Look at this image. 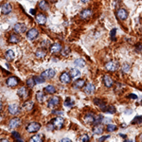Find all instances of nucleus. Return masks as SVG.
Wrapping results in <instances>:
<instances>
[{
  "mask_svg": "<svg viewBox=\"0 0 142 142\" xmlns=\"http://www.w3.org/2000/svg\"><path fill=\"white\" fill-rule=\"evenodd\" d=\"M41 125L38 122H31L27 126V131L28 133H36L40 130Z\"/></svg>",
  "mask_w": 142,
  "mask_h": 142,
  "instance_id": "f257e3e1",
  "label": "nucleus"
},
{
  "mask_svg": "<svg viewBox=\"0 0 142 142\" xmlns=\"http://www.w3.org/2000/svg\"><path fill=\"white\" fill-rule=\"evenodd\" d=\"M60 81H61V82L64 83V84H68V83H70V82H71L70 73H68V72H64V73H62L61 76H60Z\"/></svg>",
  "mask_w": 142,
  "mask_h": 142,
  "instance_id": "f03ea898",
  "label": "nucleus"
},
{
  "mask_svg": "<svg viewBox=\"0 0 142 142\" xmlns=\"http://www.w3.org/2000/svg\"><path fill=\"white\" fill-rule=\"evenodd\" d=\"M13 30H14L16 33L22 34V33H24V32L27 30V26L23 23H17L14 25V27H13Z\"/></svg>",
  "mask_w": 142,
  "mask_h": 142,
  "instance_id": "7ed1b4c3",
  "label": "nucleus"
},
{
  "mask_svg": "<svg viewBox=\"0 0 142 142\" xmlns=\"http://www.w3.org/2000/svg\"><path fill=\"white\" fill-rule=\"evenodd\" d=\"M38 35H39V31L37 30V28H31L27 32V38L28 40H34L35 38H37Z\"/></svg>",
  "mask_w": 142,
  "mask_h": 142,
  "instance_id": "20e7f679",
  "label": "nucleus"
},
{
  "mask_svg": "<svg viewBox=\"0 0 142 142\" xmlns=\"http://www.w3.org/2000/svg\"><path fill=\"white\" fill-rule=\"evenodd\" d=\"M95 89H96V87L94 86V84L91 83V82H88V83H86L83 86V91H84V93L86 95L93 94L95 92Z\"/></svg>",
  "mask_w": 142,
  "mask_h": 142,
  "instance_id": "39448f33",
  "label": "nucleus"
},
{
  "mask_svg": "<svg viewBox=\"0 0 142 142\" xmlns=\"http://www.w3.org/2000/svg\"><path fill=\"white\" fill-rule=\"evenodd\" d=\"M9 112L11 115H16L20 112V106L17 103H11L9 105Z\"/></svg>",
  "mask_w": 142,
  "mask_h": 142,
  "instance_id": "423d86ee",
  "label": "nucleus"
},
{
  "mask_svg": "<svg viewBox=\"0 0 142 142\" xmlns=\"http://www.w3.org/2000/svg\"><path fill=\"white\" fill-rule=\"evenodd\" d=\"M64 123H65V120L64 118H61V117H58V118H54L52 120V124L55 128H58V129H61L63 126H64Z\"/></svg>",
  "mask_w": 142,
  "mask_h": 142,
  "instance_id": "0eeeda50",
  "label": "nucleus"
},
{
  "mask_svg": "<svg viewBox=\"0 0 142 142\" xmlns=\"http://www.w3.org/2000/svg\"><path fill=\"white\" fill-rule=\"evenodd\" d=\"M1 11H2V13L3 14H10L11 12V11H12V7H11V5L10 3L6 2V3H4L2 5Z\"/></svg>",
  "mask_w": 142,
  "mask_h": 142,
  "instance_id": "6e6552de",
  "label": "nucleus"
},
{
  "mask_svg": "<svg viewBox=\"0 0 142 142\" xmlns=\"http://www.w3.org/2000/svg\"><path fill=\"white\" fill-rule=\"evenodd\" d=\"M59 102H60V98L58 97H52L51 98L48 99L47 104H48L49 108H54L59 104Z\"/></svg>",
  "mask_w": 142,
  "mask_h": 142,
  "instance_id": "1a4fd4ad",
  "label": "nucleus"
},
{
  "mask_svg": "<svg viewBox=\"0 0 142 142\" xmlns=\"http://www.w3.org/2000/svg\"><path fill=\"white\" fill-rule=\"evenodd\" d=\"M80 16L82 19L83 20H87L88 18H90L92 16V11L89 9H85L83 11H82V12L80 13Z\"/></svg>",
  "mask_w": 142,
  "mask_h": 142,
  "instance_id": "9d476101",
  "label": "nucleus"
},
{
  "mask_svg": "<svg viewBox=\"0 0 142 142\" xmlns=\"http://www.w3.org/2000/svg\"><path fill=\"white\" fill-rule=\"evenodd\" d=\"M118 14V17L120 20H126L128 18V11L125 10V9H119L117 12Z\"/></svg>",
  "mask_w": 142,
  "mask_h": 142,
  "instance_id": "9b49d317",
  "label": "nucleus"
},
{
  "mask_svg": "<svg viewBox=\"0 0 142 142\" xmlns=\"http://www.w3.org/2000/svg\"><path fill=\"white\" fill-rule=\"evenodd\" d=\"M18 83H19V80H18L16 77H10V78L7 80V84H8V86H10V87H14V86H16Z\"/></svg>",
  "mask_w": 142,
  "mask_h": 142,
  "instance_id": "f8f14e48",
  "label": "nucleus"
},
{
  "mask_svg": "<svg viewBox=\"0 0 142 142\" xmlns=\"http://www.w3.org/2000/svg\"><path fill=\"white\" fill-rule=\"evenodd\" d=\"M55 74L56 73H55L54 69H47V70H45L42 73L41 76H43L45 79H52V78H54Z\"/></svg>",
  "mask_w": 142,
  "mask_h": 142,
  "instance_id": "ddd939ff",
  "label": "nucleus"
},
{
  "mask_svg": "<svg viewBox=\"0 0 142 142\" xmlns=\"http://www.w3.org/2000/svg\"><path fill=\"white\" fill-rule=\"evenodd\" d=\"M17 94H18V96H19L20 98H26L27 97V95H28V91H27V89L25 86H21V87L17 90Z\"/></svg>",
  "mask_w": 142,
  "mask_h": 142,
  "instance_id": "4468645a",
  "label": "nucleus"
},
{
  "mask_svg": "<svg viewBox=\"0 0 142 142\" xmlns=\"http://www.w3.org/2000/svg\"><path fill=\"white\" fill-rule=\"evenodd\" d=\"M105 68L108 71H110V72H115V71L117 70L118 66H117V65L114 62L110 61V62H108V63L105 64Z\"/></svg>",
  "mask_w": 142,
  "mask_h": 142,
  "instance_id": "2eb2a0df",
  "label": "nucleus"
},
{
  "mask_svg": "<svg viewBox=\"0 0 142 142\" xmlns=\"http://www.w3.org/2000/svg\"><path fill=\"white\" fill-rule=\"evenodd\" d=\"M62 51V45L59 43H55L50 47V52L51 53H59Z\"/></svg>",
  "mask_w": 142,
  "mask_h": 142,
  "instance_id": "dca6fc26",
  "label": "nucleus"
},
{
  "mask_svg": "<svg viewBox=\"0 0 142 142\" xmlns=\"http://www.w3.org/2000/svg\"><path fill=\"white\" fill-rule=\"evenodd\" d=\"M84 84H85L84 80H82V79H79V80H77V81L74 82V83H73V87H74V88H77V89H81V88H82V87L84 86Z\"/></svg>",
  "mask_w": 142,
  "mask_h": 142,
  "instance_id": "f3484780",
  "label": "nucleus"
},
{
  "mask_svg": "<svg viewBox=\"0 0 142 142\" xmlns=\"http://www.w3.org/2000/svg\"><path fill=\"white\" fill-rule=\"evenodd\" d=\"M21 124V119L18 118H14L12 119H11L10 121V128H16Z\"/></svg>",
  "mask_w": 142,
  "mask_h": 142,
  "instance_id": "a211bd4d",
  "label": "nucleus"
},
{
  "mask_svg": "<svg viewBox=\"0 0 142 142\" xmlns=\"http://www.w3.org/2000/svg\"><path fill=\"white\" fill-rule=\"evenodd\" d=\"M103 82H104V85L106 86V87H111L113 84H114V82H113V80H112V78H110L109 76H107V75H105L104 76V78H103Z\"/></svg>",
  "mask_w": 142,
  "mask_h": 142,
  "instance_id": "6ab92c4d",
  "label": "nucleus"
},
{
  "mask_svg": "<svg viewBox=\"0 0 142 142\" xmlns=\"http://www.w3.org/2000/svg\"><path fill=\"white\" fill-rule=\"evenodd\" d=\"M101 110L103 112H106V113H109V114H115L116 113V107L114 105H109V106H104L103 108H101Z\"/></svg>",
  "mask_w": 142,
  "mask_h": 142,
  "instance_id": "aec40b11",
  "label": "nucleus"
},
{
  "mask_svg": "<svg viewBox=\"0 0 142 142\" xmlns=\"http://www.w3.org/2000/svg\"><path fill=\"white\" fill-rule=\"evenodd\" d=\"M47 21V17L43 13H39L36 15V22L40 25H44Z\"/></svg>",
  "mask_w": 142,
  "mask_h": 142,
  "instance_id": "412c9836",
  "label": "nucleus"
},
{
  "mask_svg": "<svg viewBox=\"0 0 142 142\" xmlns=\"http://www.w3.org/2000/svg\"><path fill=\"white\" fill-rule=\"evenodd\" d=\"M103 133V127L100 124H96L93 128V134L94 135H101Z\"/></svg>",
  "mask_w": 142,
  "mask_h": 142,
  "instance_id": "4be33fe9",
  "label": "nucleus"
},
{
  "mask_svg": "<svg viewBox=\"0 0 142 142\" xmlns=\"http://www.w3.org/2000/svg\"><path fill=\"white\" fill-rule=\"evenodd\" d=\"M9 42L11 43V44H16V43H19L20 42V38L16 34H11L9 37Z\"/></svg>",
  "mask_w": 142,
  "mask_h": 142,
  "instance_id": "5701e85b",
  "label": "nucleus"
},
{
  "mask_svg": "<svg viewBox=\"0 0 142 142\" xmlns=\"http://www.w3.org/2000/svg\"><path fill=\"white\" fill-rule=\"evenodd\" d=\"M84 121L86 122V123H93V122H95V117L93 114H86L85 116H84Z\"/></svg>",
  "mask_w": 142,
  "mask_h": 142,
  "instance_id": "b1692460",
  "label": "nucleus"
},
{
  "mask_svg": "<svg viewBox=\"0 0 142 142\" xmlns=\"http://www.w3.org/2000/svg\"><path fill=\"white\" fill-rule=\"evenodd\" d=\"M35 55H36L37 58L43 59V58L46 57V51H45V49H38V50H36Z\"/></svg>",
  "mask_w": 142,
  "mask_h": 142,
  "instance_id": "393cba45",
  "label": "nucleus"
},
{
  "mask_svg": "<svg viewBox=\"0 0 142 142\" xmlns=\"http://www.w3.org/2000/svg\"><path fill=\"white\" fill-rule=\"evenodd\" d=\"M45 94H44V92L43 91H38L37 93H36V98H37V100L39 101V102H43L44 100H45Z\"/></svg>",
  "mask_w": 142,
  "mask_h": 142,
  "instance_id": "a878e982",
  "label": "nucleus"
},
{
  "mask_svg": "<svg viewBox=\"0 0 142 142\" xmlns=\"http://www.w3.org/2000/svg\"><path fill=\"white\" fill-rule=\"evenodd\" d=\"M39 8H40V10H42V11H47V9H48V6H47V3L46 0H41L40 2H39Z\"/></svg>",
  "mask_w": 142,
  "mask_h": 142,
  "instance_id": "bb28decb",
  "label": "nucleus"
},
{
  "mask_svg": "<svg viewBox=\"0 0 142 142\" xmlns=\"http://www.w3.org/2000/svg\"><path fill=\"white\" fill-rule=\"evenodd\" d=\"M45 91L47 94H54L56 92V88L53 85H47V87L45 88Z\"/></svg>",
  "mask_w": 142,
  "mask_h": 142,
  "instance_id": "cd10ccee",
  "label": "nucleus"
},
{
  "mask_svg": "<svg viewBox=\"0 0 142 142\" xmlns=\"http://www.w3.org/2000/svg\"><path fill=\"white\" fill-rule=\"evenodd\" d=\"M74 65L77 66H80V67H83L85 66V62L82 59H77L74 61Z\"/></svg>",
  "mask_w": 142,
  "mask_h": 142,
  "instance_id": "c85d7f7f",
  "label": "nucleus"
},
{
  "mask_svg": "<svg viewBox=\"0 0 142 142\" xmlns=\"http://www.w3.org/2000/svg\"><path fill=\"white\" fill-rule=\"evenodd\" d=\"M80 74H81V72H80V70H78L77 68H72L70 70L71 78H77V77L80 76Z\"/></svg>",
  "mask_w": 142,
  "mask_h": 142,
  "instance_id": "c756f323",
  "label": "nucleus"
},
{
  "mask_svg": "<svg viewBox=\"0 0 142 142\" xmlns=\"http://www.w3.org/2000/svg\"><path fill=\"white\" fill-rule=\"evenodd\" d=\"M6 58H7L9 61L13 60V58H14V52H13L11 49H9V50L6 52Z\"/></svg>",
  "mask_w": 142,
  "mask_h": 142,
  "instance_id": "7c9ffc66",
  "label": "nucleus"
},
{
  "mask_svg": "<svg viewBox=\"0 0 142 142\" xmlns=\"http://www.w3.org/2000/svg\"><path fill=\"white\" fill-rule=\"evenodd\" d=\"M93 101H94V103L96 104V105H98V106H99V107H100V109H101V108H103V107L105 106V102H104L103 100H101V99L95 98Z\"/></svg>",
  "mask_w": 142,
  "mask_h": 142,
  "instance_id": "2f4dec72",
  "label": "nucleus"
},
{
  "mask_svg": "<svg viewBox=\"0 0 142 142\" xmlns=\"http://www.w3.org/2000/svg\"><path fill=\"white\" fill-rule=\"evenodd\" d=\"M42 140H43V137L40 135H35L30 138L31 142H42Z\"/></svg>",
  "mask_w": 142,
  "mask_h": 142,
  "instance_id": "473e14b6",
  "label": "nucleus"
},
{
  "mask_svg": "<svg viewBox=\"0 0 142 142\" xmlns=\"http://www.w3.org/2000/svg\"><path fill=\"white\" fill-rule=\"evenodd\" d=\"M34 81H35L36 84H40V83L45 82V78L43 76H36V77H34Z\"/></svg>",
  "mask_w": 142,
  "mask_h": 142,
  "instance_id": "72a5a7b5",
  "label": "nucleus"
},
{
  "mask_svg": "<svg viewBox=\"0 0 142 142\" xmlns=\"http://www.w3.org/2000/svg\"><path fill=\"white\" fill-rule=\"evenodd\" d=\"M117 129H118V126H117V125H115V124H110V123H109V124L107 125V127H106V130H107L108 132H110V133H111V132H115Z\"/></svg>",
  "mask_w": 142,
  "mask_h": 142,
  "instance_id": "f704fd0d",
  "label": "nucleus"
},
{
  "mask_svg": "<svg viewBox=\"0 0 142 142\" xmlns=\"http://www.w3.org/2000/svg\"><path fill=\"white\" fill-rule=\"evenodd\" d=\"M23 107L26 109V110L29 111V110H31V109H32V107H33V102H32V101L25 102V103H24V105H23Z\"/></svg>",
  "mask_w": 142,
  "mask_h": 142,
  "instance_id": "c9c22d12",
  "label": "nucleus"
},
{
  "mask_svg": "<svg viewBox=\"0 0 142 142\" xmlns=\"http://www.w3.org/2000/svg\"><path fill=\"white\" fill-rule=\"evenodd\" d=\"M35 84V81H34V78H29L27 81V85L29 87V88H32Z\"/></svg>",
  "mask_w": 142,
  "mask_h": 142,
  "instance_id": "e433bc0d",
  "label": "nucleus"
},
{
  "mask_svg": "<svg viewBox=\"0 0 142 142\" xmlns=\"http://www.w3.org/2000/svg\"><path fill=\"white\" fill-rule=\"evenodd\" d=\"M142 122V116H137L132 121V124H139Z\"/></svg>",
  "mask_w": 142,
  "mask_h": 142,
  "instance_id": "4c0bfd02",
  "label": "nucleus"
},
{
  "mask_svg": "<svg viewBox=\"0 0 142 142\" xmlns=\"http://www.w3.org/2000/svg\"><path fill=\"white\" fill-rule=\"evenodd\" d=\"M73 104H74V101L71 99L70 98H67L66 99V101H65V106L66 107H71Z\"/></svg>",
  "mask_w": 142,
  "mask_h": 142,
  "instance_id": "58836bf2",
  "label": "nucleus"
},
{
  "mask_svg": "<svg viewBox=\"0 0 142 142\" xmlns=\"http://www.w3.org/2000/svg\"><path fill=\"white\" fill-rule=\"evenodd\" d=\"M11 135H12V137H13V138H14V139H16V140H18V141H23V140H22V139H21V137H20V135H19V133H18V132H15V131H14V132H12V134H11Z\"/></svg>",
  "mask_w": 142,
  "mask_h": 142,
  "instance_id": "ea45409f",
  "label": "nucleus"
},
{
  "mask_svg": "<svg viewBox=\"0 0 142 142\" xmlns=\"http://www.w3.org/2000/svg\"><path fill=\"white\" fill-rule=\"evenodd\" d=\"M80 140L82 142H86V141H89L90 140V137L88 135H82L81 137H80Z\"/></svg>",
  "mask_w": 142,
  "mask_h": 142,
  "instance_id": "a19ab883",
  "label": "nucleus"
},
{
  "mask_svg": "<svg viewBox=\"0 0 142 142\" xmlns=\"http://www.w3.org/2000/svg\"><path fill=\"white\" fill-rule=\"evenodd\" d=\"M122 71H123V73H127V72H129L130 71V66L128 65V64H124L123 66H122Z\"/></svg>",
  "mask_w": 142,
  "mask_h": 142,
  "instance_id": "79ce46f5",
  "label": "nucleus"
},
{
  "mask_svg": "<svg viewBox=\"0 0 142 142\" xmlns=\"http://www.w3.org/2000/svg\"><path fill=\"white\" fill-rule=\"evenodd\" d=\"M102 121H103V117H102V116H98L97 118H95V122H96V124L102 123Z\"/></svg>",
  "mask_w": 142,
  "mask_h": 142,
  "instance_id": "37998d69",
  "label": "nucleus"
},
{
  "mask_svg": "<svg viewBox=\"0 0 142 142\" xmlns=\"http://www.w3.org/2000/svg\"><path fill=\"white\" fill-rule=\"evenodd\" d=\"M116 32H117V28H113V29L111 30V33H110V35H111V39H112V40H115Z\"/></svg>",
  "mask_w": 142,
  "mask_h": 142,
  "instance_id": "c03bdc74",
  "label": "nucleus"
},
{
  "mask_svg": "<svg viewBox=\"0 0 142 142\" xmlns=\"http://www.w3.org/2000/svg\"><path fill=\"white\" fill-rule=\"evenodd\" d=\"M136 48H137V52H141L142 51V45H140V44L137 45Z\"/></svg>",
  "mask_w": 142,
  "mask_h": 142,
  "instance_id": "a18cd8bd",
  "label": "nucleus"
},
{
  "mask_svg": "<svg viewBox=\"0 0 142 142\" xmlns=\"http://www.w3.org/2000/svg\"><path fill=\"white\" fill-rule=\"evenodd\" d=\"M128 98H132V99H137V96L136 94H130Z\"/></svg>",
  "mask_w": 142,
  "mask_h": 142,
  "instance_id": "49530a36",
  "label": "nucleus"
},
{
  "mask_svg": "<svg viewBox=\"0 0 142 142\" xmlns=\"http://www.w3.org/2000/svg\"><path fill=\"white\" fill-rule=\"evenodd\" d=\"M29 12H30L31 15H36V13H37V11H36L35 9H31V10L29 11Z\"/></svg>",
  "mask_w": 142,
  "mask_h": 142,
  "instance_id": "de8ad7c7",
  "label": "nucleus"
},
{
  "mask_svg": "<svg viewBox=\"0 0 142 142\" xmlns=\"http://www.w3.org/2000/svg\"><path fill=\"white\" fill-rule=\"evenodd\" d=\"M109 137V136H105V137H101L99 139H98V141H103V140H105V139H107Z\"/></svg>",
  "mask_w": 142,
  "mask_h": 142,
  "instance_id": "09e8293b",
  "label": "nucleus"
},
{
  "mask_svg": "<svg viewBox=\"0 0 142 142\" xmlns=\"http://www.w3.org/2000/svg\"><path fill=\"white\" fill-rule=\"evenodd\" d=\"M110 121H111V119H110V118H103V121H102V123H107V122H110Z\"/></svg>",
  "mask_w": 142,
  "mask_h": 142,
  "instance_id": "8fccbe9b",
  "label": "nucleus"
},
{
  "mask_svg": "<svg viewBox=\"0 0 142 142\" xmlns=\"http://www.w3.org/2000/svg\"><path fill=\"white\" fill-rule=\"evenodd\" d=\"M53 114H57V115H62V112L60 111H53Z\"/></svg>",
  "mask_w": 142,
  "mask_h": 142,
  "instance_id": "3c124183",
  "label": "nucleus"
},
{
  "mask_svg": "<svg viewBox=\"0 0 142 142\" xmlns=\"http://www.w3.org/2000/svg\"><path fill=\"white\" fill-rule=\"evenodd\" d=\"M65 141H70V139L69 138H64V139H62V142H65Z\"/></svg>",
  "mask_w": 142,
  "mask_h": 142,
  "instance_id": "603ef678",
  "label": "nucleus"
},
{
  "mask_svg": "<svg viewBox=\"0 0 142 142\" xmlns=\"http://www.w3.org/2000/svg\"><path fill=\"white\" fill-rule=\"evenodd\" d=\"M81 1H82V3H88V2L90 1V0H81Z\"/></svg>",
  "mask_w": 142,
  "mask_h": 142,
  "instance_id": "864d4df0",
  "label": "nucleus"
},
{
  "mask_svg": "<svg viewBox=\"0 0 142 142\" xmlns=\"http://www.w3.org/2000/svg\"><path fill=\"white\" fill-rule=\"evenodd\" d=\"M138 139L140 140V141H142V133L140 134V136H139V137H138Z\"/></svg>",
  "mask_w": 142,
  "mask_h": 142,
  "instance_id": "5fc2aeb1",
  "label": "nucleus"
},
{
  "mask_svg": "<svg viewBox=\"0 0 142 142\" xmlns=\"http://www.w3.org/2000/svg\"><path fill=\"white\" fill-rule=\"evenodd\" d=\"M119 135H120V137H124V138H125V137H126V136H124V135H123V134H119Z\"/></svg>",
  "mask_w": 142,
  "mask_h": 142,
  "instance_id": "6e6d98bb",
  "label": "nucleus"
}]
</instances>
